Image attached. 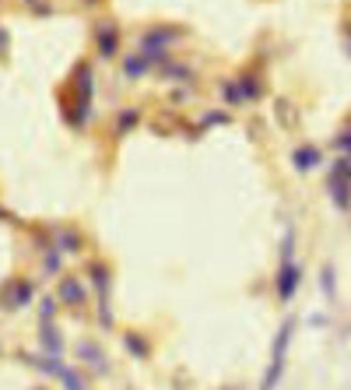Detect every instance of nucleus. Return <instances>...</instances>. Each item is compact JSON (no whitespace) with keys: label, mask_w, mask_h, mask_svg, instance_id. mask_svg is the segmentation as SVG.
<instances>
[{"label":"nucleus","mask_w":351,"mask_h":390,"mask_svg":"<svg viewBox=\"0 0 351 390\" xmlns=\"http://www.w3.org/2000/svg\"><path fill=\"white\" fill-rule=\"evenodd\" d=\"M292 331H295V317H288V320L281 324L278 338H274V348H271V369H267V376H263L260 390H274V387H278V380H281V373H285V355H288V345H292Z\"/></svg>","instance_id":"obj_1"},{"label":"nucleus","mask_w":351,"mask_h":390,"mask_svg":"<svg viewBox=\"0 0 351 390\" xmlns=\"http://www.w3.org/2000/svg\"><path fill=\"white\" fill-rule=\"evenodd\" d=\"M0 299H4V310H22V306H29L36 299V285L29 278H11L4 285V296Z\"/></svg>","instance_id":"obj_2"},{"label":"nucleus","mask_w":351,"mask_h":390,"mask_svg":"<svg viewBox=\"0 0 351 390\" xmlns=\"http://www.w3.org/2000/svg\"><path fill=\"white\" fill-rule=\"evenodd\" d=\"M302 285V267L295 264V260H285L281 267H278V278H274V288H278V299L281 303H288L292 296H295V288Z\"/></svg>","instance_id":"obj_3"},{"label":"nucleus","mask_w":351,"mask_h":390,"mask_svg":"<svg viewBox=\"0 0 351 390\" xmlns=\"http://www.w3.org/2000/svg\"><path fill=\"white\" fill-rule=\"evenodd\" d=\"M95 50H99L102 60L120 57V29H116V22H102L95 29Z\"/></svg>","instance_id":"obj_4"},{"label":"nucleus","mask_w":351,"mask_h":390,"mask_svg":"<svg viewBox=\"0 0 351 390\" xmlns=\"http://www.w3.org/2000/svg\"><path fill=\"white\" fill-rule=\"evenodd\" d=\"M60 303L70 306V310H81V306L88 303L84 281H77V278H60Z\"/></svg>","instance_id":"obj_5"},{"label":"nucleus","mask_w":351,"mask_h":390,"mask_svg":"<svg viewBox=\"0 0 351 390\" xmlns=\"http://www.w3.org/2000/svg\"><path fill=\"white\" fill-rule=\"evenodd\" d=\"M77 359H84L95 373H109V359H106V352L95 341H77Z\"/></svg>","instance_id":"obj_6"},{"label":"nucleus","mask_w":351,"mask_h":390,"mask_svg":"<svg viewBox=\"0 0 351 390\" xmlns=\"http://www.w3.org/2000/svg\"><path fill=\"white\" fill-rule=\"evenodd\" d=\"M39 345H42V355H53V359H63V334L56 331V324H42V334H39Z\"/></svg>","instance_id":"obj_7"},{"label":"nucleus","mask_w":351,"mask_h":390,"mask_svg":"<svg viewBox=\"0 0 351 390\" xmlns=\"http://www.w3.org/2000/svg\"><path fill=\"white\" fill-rule=\"evenodd\" d=\"M292 162H295V169H299V172H313V169L323 162V151H320L316 144H302V148H295Z\"/></svg>","instance_id":"obj_8"},{"label":"nucleus","mask_w":351,"mask_h":390,"mask_svg":"<svg viewBox=\"0 0 351 390\" xmlns=\"http://www.w3.org/2000/svg\"><path fill=\"white\" fill-rule=\"evenodd\" d=\"M88 278H92L95 292H102V299H106V292H109V285H113V271H109L102 260H95V264H88Z\"/></svg>","instance_id":"obj_9"},{"label":"nucleus","mask_w":351,"mask_h":390,"mask_svg":"<svg viewBox=\"0 0 351 390\" xmlns=\"http://www.w3.org/2000/svg\"><path fill=\"white\" fill-rule=\"evenodd\" d=\"M81 246H84V236H81L77 229H60V232H56V250H60V253L70 257V253H81Z\"/></svg>","instance_id":"obj_10"},{"label":"nucleus","mask_w":351,"mask_h":390,"mask_svg":"<svg viewBox=\"0 0 351 390\" xmlns=\"http://www.w3.org/2000/svg\"><path fill=\"white\" fill-rule=\"evenodd\" d=\"M148 70H155V67L148 63L144 53H130V57L123 60V77H134V81H137V77H144Z\"/></svg>","instance_id":"obj_11"},{"label":"nucleus","mask_w":351,"mask_h":390,"mask_svg":"<svg viewBox=\"0 0 351 390\" xmlns=\"http://www.w3.org/2000/svg\"><path fill=\"white\" fill-rule=\"evenodd\" d=\"M327 186H330L334 204H337L341 211H348V208H351V183H344V179H330Z\"/></svg>","instance_id":"obj_12"},{"label":"nucleus","mask_w":351,"mask_h":390,"mask_svg":"<svg viewBox=\"0 0 351 390\" xmlns=\"http://www.w3.org/2000/svg\"><path fill=\"white\" fill-rule=\"evenodd\" d=\"M141 123V110L137 106H123L120 110V117H116V137H123L130 127H137Z\"/></svg>","instance_id":"obj_13"},{"label":"nucleus","mask_w":351,"mask_h":390,"mask_svg":"<svg viewBox=\"0 0 351 390\" xmlns=\"http://www.w3.org/2000/svg\"><path fill=\"white\" fill-rule=\"evenodd\" d=\"M123 345H127V352H130V355H137V359H148V355H151V345H148L141 334H127V338H123Z\"/></svg>","instance_id":"obj_14"},{"label":"nucleus","mask_w":351,"mask_h":390,"mask_svg":"<svg viewBox=\"0 0 351 390\" xmlns=\"http://www.w3.org/2000/svg\"><path fill=\"white\" fill-rule=\"evenodd\" d=\"M60 383H63L67 390H88V380H84L77 369H67V373L60 376Z\"/></svg>","instance_id":"obj_15"},{"label":"nucleus","mask_w":351,"mask_h":390,"mask_svg":"<svg viewBox=\"0 0 351 390\" xmlns=\"http://www.w3.org/2000/svg\"><path fill=\"white\" fill-rule=\"evenodd\" d=\"M285 260H295V229L292 225L285 229V239H281V264Z\"/></svg>","instance_id":"obj_16"},{"label":"nucleus","mask_w":351,"mask_h":390,"mask_svg":"<svg viewBox=\"0 0 351 390\" xmlns=\"http://www.w3.org/2000/svg\"><path fill=\"white\" fill-rule=\"evenodd\" d=\"M39 317H42V324H49V320L56 317V299H53V296H46V299L39 303Z\"/></svg>","instance_id":"obj_17"},{"label":"nucleus","mask_w":351,"mask_h":390,"mask_svg":"<svg viewBox=\"0 0 351 390\" xmlns=\"http://www.w3.org/2000/svg\"><path fill=\"white\" fill-rule=\"evenodd\" d=\"M334 148H337L341 155H351V127H344V130L334 137Z\"/></svg>","instance_id":"obj_18"},{"label":"nucleus","mask_w":351,"mask_h":390,"mask_svg":"<svg viewBox=\"0 0 351 390\" xmlns=\"http://www.w3.org/2000/svg\"><path fill=\"white\" fill-rule=\"evenodd\" d=\"M8 50H11V32L0 29V57H8Z\"/></svg>","instance_id":"obj_19"},{"label":"nucleus","mask_w":351,"mask_h":390,"mask_svg":"<svg viewBox=\"0 0 351 390\" xmlns=\"http://www.w3.org/2000/svg\"><path fill=\"white\" fill-rule=\"evenodd\" d=\"M323 292H327V296H334V271L330 267H323Z\"/></svg>","instance_id":"obj_20"},{"label":"nucleus","mask_w":351,"mask_h":390,"mask_svg":"<svg viewBox=\"0 0 351 390\" xmlns=\"http://www.w3.org/2000/svg\"><path fill=\"white\" fill-rule=\"evenodd\" d=\"M84 4H99V0H84Z\"/></svg>","instance_id":"obj_21"},{"label":"nucleus","mask_w":351,"mask_h":390,"mask_svg":"<svg viewBox=\"0 0 351 390\" xmlns=\"http://www.w3.org/2000/svg\"><path fill=\"white\" fill-rule=\"evenodd\" d=\"M32 390H46V387H32Z\"/></svg>","instance_id":"obj_22"}]
</instances>
